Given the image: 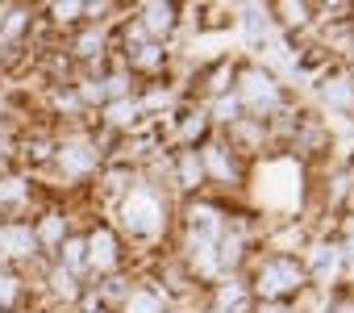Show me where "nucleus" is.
I'll use <instances>...</instances> for the list:
<instances>
[{
    "label": "nucleus",
    "instance_id": "7ed1b4c3",
    "mask_svg": "<svg viewBox=\"0 0 354 313\" xmlns=\"http://www.w3.org/2000/svg\"><path fill=\"white\" fill-rule=\"evenodd\" d=\"M188 230H192V247H196L201 255H209L213 242L221 238V213H217L213 205H196V209L188 213Z\"/></svg>",
    "mask_w": 354,
    "mask_h": 313
},
{
    "label": "nucleus",
    "instance_id": "b1692460",
    "mask_svg": "<svg viewBox=\"0 0 354 313\" xmlns=\"http://www.w3.org/2000/svg\"><path fill=\"white\" fill-rule=\"evenodd\" d=\"M217 113H221V121H234V113H238V105H234V100H221V109H217Z\"/></svg>",
    "mask_w": 354,
    "mask_h": 313
},
{
    "label": "nucleus",
    "instance_id": "6e6552de",
    "mask_svg": "<svg viewBox=\"0 0 354 313\" xmlns=\"http://www.w3.org/2000/svg\"><path fill=\"white\" fill-rule=\"evenodd\" d=\"M121 313H167V305H162L158 292H150V288H133V292L125 296Z\"/></svg>",
    "mask_w": 354,
    "mask_h": 313
},
{
    "label": "nucleus",
    "instance_id": "412c9836",
    "mask_svg": "<svg viewBox=\"0 0 354 313\" xmlns=\"http://www.w3.org/2000/svg\"><path fill=\"white\" fill-rule=\"evenodd\" d=\"M42 238H50V242L59 238V217H55V213H50V217L42 222Z\"/></svg>",
    "mask_w": 354,
    "mask_h": 313
},
{
    "label": "nucleus",
    "instance_id": "393cba45",
    "mask_svg": "<svg viewBox=\"0 0 354 313\" xmlns=\"http://www.w3.org/2000/svg\"><path fill=\"white\" fill-rule=\"evenodd\" d=\"M329 313H354V301H337V305H333Z\"/></svg>",
    "mask_w": 354,
    "mask_h": 313
},
{
    "label": "nucleus",
    "instance_id": "2eb2a0df",
    "mask_svg": "<svg viewBox=\"0 0 354 313\" xmlns=\"http://www.w3.org/2000/svg\"><path fill=\"white\" fill-rule=\"evenodd\" d=\"M75 55H80V59H92V55H100V34H84V38L75 42Z\"/></svg>",
    "mask_w": 354,
    "mask_h": 313
},
{
    "label": "nucleus",
    "instance_id": "a878e982",
    "mask_svg": "<svg viewBox=\"0 0 354 313\" xmlns=\"http://www.w3.org/2000/svg\"><path fill=\"white\" fill-rule=\"evenodd\" d=\"M259 313H288V309H283V305H263Z\"/></svg>",
    "mask_w": 354,
    "mask_h": 313
},
{
    "label": "nucleus",
    "instance_id": "f8f14e48",
    "mask_svg": "<svg viewBox=\"0 0 354 313\" xmlns=\"http://www.w3.org/2000/svg\"><path fill=\"white\" fill-rule=\"evenodd\" d=\"M209 163H213V172H217L221 180H238V168L225 159V150H221V146H209Z\"/></svg>",
    "mask_w": 354,
    "mask_h": 313
},
{
    "label": "nucleus",
    "instance_id": "aec40b11",
    "mask_svg": "<svg viewBox=\"0 0 354 313\" xmlns=\"http://www.w3.org/2000/svg\"><path fill=\"white\" fill-rule=\"evenodd\" d=\"M55 292H63L67 301L75 296V284H71V276H63V271H55Z\"/></svg>",
    "mask_w": 354,
    "mask_h": 313
},
{
    "label": "nucleus",
    "instance_id": "4be33fe9",
    "mask_svg": "<svg viewBox=\"0 0 354 313\" xmlns=\"http://www.w3.org/2000/svg\"><path fill=\"white\" fill-rule=\"evenodd\" d=\"M84 5H55V13H59V21H71V13H80Z\"/></svg>",
    "mask_w": 354,
    "mask_h": 313
},
{
    "label": "nucleus",
    "instance_id": "423d86ee",
    "mask_svg": "<svg viewBox=\"0 0 354 313\" xmlns=\"http://www.w3.org/2000/svg\"><path fill=\"white\" fill-rule=\"evenodd\" d=\"M59 168H63L67 176H88V172L96 168V150H92L88 142H67V146L59 150Z\"/></svg>",
    "mask_w": 354,
    "mask_h": 313
},
{
    "label": "nucleus",
    "instance_id": "f257e3e1",
    "mask_svg": "<svg viewBox=\"0 0 354 313\" xmlns=\"http://www.w3.org/2000/svg\"><path fill=\"white\" fill-rule=\"evenodd\" d=\"M121 222H125L129 234L154 238V234L162 230V222H167V205H162L150 188H133V193L125 197V205H121Z\"/></svg>",
    "mask_w": 354,
    "mask_h": 313
},
{
    "label": "nucleus",
    "instance_id": "dca6fc26",
    "mask_svg": "<svg viewBox=\"0 0 354 313\" xmlns=\"http://www.w3.org/2000/svg\"><path fill=\"white\" fill-rule=\"evenodd\" d=\"M246 26H250V46H259V42L267 38V21H263V13H250Z\"/></svg>",
    "mask_w": 354,
    "mask_h": 313
},
{
    "label": "nucleus",
    "instance_id": "39448f33",
    "mask_svg": "<svg viewBox=\"0 0 354 313\" xmlns=\"http://www.w3.org/2000/svg\"><path fill=\"white\" fill-rule=\"evenodd\" d=\"M242 100H246V105H254V109H271V105L279 100L275 80H271V75H263V71H246V75H242Z\"/></svg>",
    "mask_w": 354,
    "mask_h": 313
},
{
    "label": "nucleus",
    "instance_id": "9d476101",
    "mask_svg": "<svg viewBox=\"0 0 354 313\" xmlns=\"http://www.w3.org/2000/svg\"><path fill=\"white\" fill-rule=\"evenodd\" d=\"M325 100L337 105V109H350V105H354V88H350V80H333V84H325Z\"/></svg>",
    "mask_w": 354,
    "mask_h": 313
},
{
    "label": "nucleus",
    "instance_id": "5701e85b",
    "mask_svg": "<svg viewBox=\"0 0 354 313\" xmlns=\"http://www.w3.org/2000/svg\"><path fill=\"white\" fill-rule=\"evenodd\" d=\"M333 263H337V259H333V251H329V255H317V271H321V276H325V271H333Z\"/></svg>",
    "mask_w": 354,
    "mask_h": 313
},
{
    "label": "nucleus",
    "instance_id": "0eeeda50",
    "mask_svg": "<svg viewBox=\"0 0 354 313\" xmlns=\"http://www.w3.org/2000/svg\"><path fill=\"white\" fill-rule=\"evenodd\" d=\"M88 247H92V267L96 271H109V267H117V238L109 234V230H96L92 238H88Z\"/></svg>",
    "mask_w": 354,
    "mask_h": 313
},
{
    "label": "nucleus",
    "instance_id": "9b49d317",
    "mask_svg": "<svg viewBox=\"0 0 354 313\" xmlns=\"http://www.w3.org/2000/svg\"><path fill=\"white\" fill-rule=\"evenodd\" d=\"M21 301V280L9 276V271H0V309H13Z\"/></svg>",
    "mask_w": 354,
    "mask_h": 313
},
{
    "label": "nucleus",
    "instance_id": "ddd939ff",
    "mask_svg": "<svg viewBox=\"0 0 354 313\" xmlns=\"http://www.w3.org/2000/svg\"><path fill=\"white\" fill-rule=\"evenodd\" d=\"M180 184H184V188H196V184H201V163H196V154H184V159H180Z\"/></svg>",
    "mask_w": 354,
    "mask_h": 313
},
{
    "label": "nucleus",
    "instance_id": "a211bd4d",
    "mask_svg": "<svg viewBox=\"0 0 354 313\" xmlns=\"http://www.w3.org/2000/svg\"><path fill=\"white\" fill-rule=\"evenodd\" d=\"M279 13H288V17H283V21H292V26H300V21H304V13H308V9H304V5H279Z\"/></svg>",
    "mask_w": 354,
    "mask_h": 313
},
{
    "label": "nucleus",
    "instance_id": "f03ea898",
    "mask_svg": "<svg viewBox=\"0 0 354 313\" xmlns=\"http://www.w3.org/2000/svg\"><path fill=\"white\" fill-rule=\"evenodd\" d=\"M300 280H304V271H300L292 259H267V263L259 267V276H254V288H259L267 301H279V296L296 292Z\"/></svg>",
    "mask_w": 354,
    "mask_h": 313
},
{
    "label": "nucleus",
    "instance_id": "f3484780",
    "mask_svg": "<svg viewBox=\"0 0 354 313\" xmlns=\"http://www.w3.org/2000/svg\"><path fill=\"white\" fill-rule=\"evenodd\" d=\"M158 59H162V51H158V46H142V51L133 55V63H138V67H154Z\"/></svg>",
    "mask_w": 354,
    "mask_h": 313
},
{
    "label": "nucleus",
    "instance_id": "6ab92c4d",
    "mask_svg": "<svg viewBox=\"0 0 354 313\" xmlns=\"http://www.w3.org/2000/svg\"><path fill=\"white\" fill-rule=\"evenodd\" d=\"M109 117H113L117 125H125V121H133V105H113V109H109Z\"/></svg>",
    "mask_w": 354,
    "mask_h": 313
},
{
    "label": "nucleus",
    "instance_id": "20e7f679",
    "mask_svg": "<svg viewBox=\"0 0 354 313\" xmlns=\"http://www.w3.org/2000/svg\"><path fill=\"white\" fill-rule=\"evenodd\" d=\"M38 234L30 226H0V259H30Z\"/></svg>",
    "mask_w": 354,
    "mask_h": 313
},
{
    "label": "nucleus",
    "instance_id": "4468645a",
    "mask_svg": "<svg viewBox=\"0 0 354 313\" xmlns=\"http://www.w3.org/2000/svg\"><path fill=\"white\" fill-rule=\"evenodd\" d=\"M63 259H67V267H75V271H80V267L88 263V255H84V242H80V238H71V242L63 247Z\"/></svg>",
    "mask_w": 354,
    "mask_h": 313
},
{
    "label": "nucleus",
    "instance_id": "1a4fd4ad",
    "mask_svg": "<svg viewBox=\"0 0 354 313\" xmlns=\"http://www.w3.org/2000/svg\"><path fill=\"white\" fill-rule=\"evenodd\" d=\"M171 26H175V9L171 5H146V30L167 34Z\"/></svg>",
    "mask_w": 354,
    "mask_h": 313
}]
</instances>
